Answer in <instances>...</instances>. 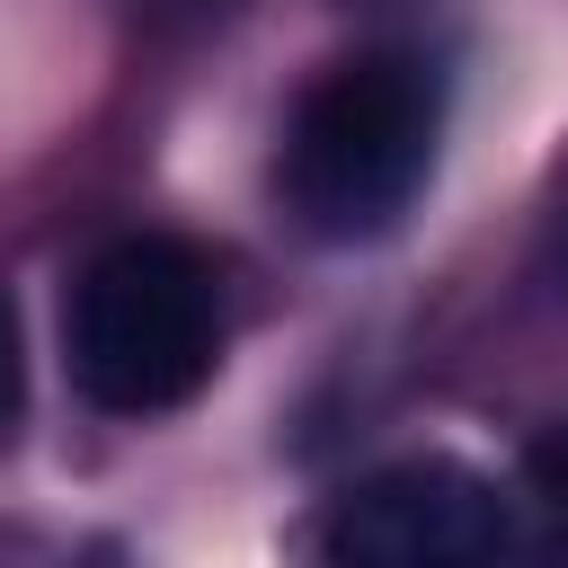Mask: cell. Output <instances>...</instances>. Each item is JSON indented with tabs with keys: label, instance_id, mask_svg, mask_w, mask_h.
I'll return each mask as SVG.
<instances>
[{
	"label": "cell",
	"instance_id": "1",
	"mask_svg": "<svg viewBox=\"0 0 568 568\" xmlns=\"http://www.w3.org/2000/svg\"><path fill=\"white\" fill-rule=\"evenodd\" d=\"M435 133H444V80L417 53H355L328 80H311V98L293 106L275 186L302 231L373 240L426 186Z\"/></svg>",
	"mask_w": 568,
	"mask_h": 568
},
{
	"label": "cell",
	"instance_id": "3",
	"mask_svg": "<svg viewBox=\"0 0 568 568\" xmlns=\"http://www.w3.org/2000/svg\"><path fill=\"white\" fill-rule=\"evenodd\" d=\"M506 541H515L506 497L462 462H390L355 479L320 524V550L355 568H470L497 559Z\"/></svg>",
	"mask_w": 568,
	"mask_h": 568
},
{
	"label": "cell",
	"instance_id": "2",
	"mask_svg": "<svg viewBox=\"0 0 568 568\" xmlns=\"http://www.w3.org/2000/svg\"><path fill=\"white\" fill-rule=\"evenodd\" d=\"M62 355L89 408L160 417L186 408L222 364V284L186 240H115L80 266L62 302Z\"/></svg>",
	"mask_w": 568,
	"mask_h": 568
}]
</instances>
